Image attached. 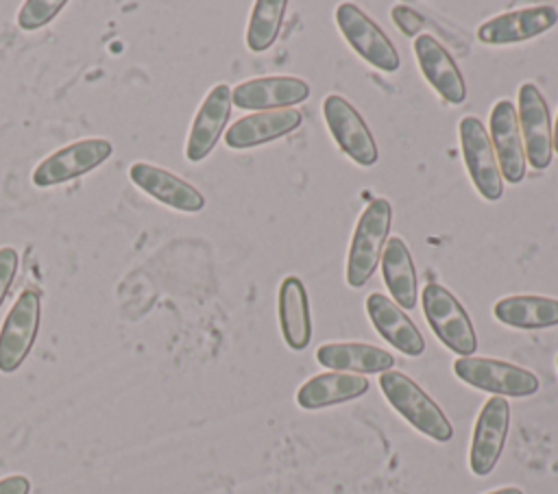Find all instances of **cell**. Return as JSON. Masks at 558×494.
<instances>
[{
    "instance_id": "cell-23",
    "label": "cell",
    "mask_w": 558,
    "mask_h": 494,
    "mask_svg": "<svg viewBox=\"0 0 558 494\" xmlns=\"http://www.w3.org/2000/svg\"><path fill=\"white\" fill-rule=\"evenodd\" d=\"M493 318L504 326L521 331L558 326V298L534 294L504 296L493 305Z\"/></svg>"
},
{
    "instance_id": "cell-28",
    "label": "cell",
    "mask_w": 558,
    "mask_h": 494,
    "mask_svg": "<svg viewBox=\"0 0 558 494\" xmlns=\"http://www.w3.org/2000/svg\"><path fill=\"white\" fill-rule=\"evenodd\" d=\"M390 17H392V22L397 24V28H399L405 37H414V35L423 28V17H421L414 9H410V7H405V4H397V7L392 9Z\"/></svg>"
},
{
    "instance_id": "cell-4",
    "label": "cell",
    "mask_w": 558,
    "mask_h": 494,
    "mask_svg": "<svg viewBox=\"0 0 558 494\" xmlns=\"http://www.w3.org/2000/svg\"><path fill=\"white\" fill-rule=\"evenodd\" d=\"M453 374L462 383L501 398H525L541 387L532 370L493 357H458L453 361Z\"/></svg>"
},
{
    "instance_id": "cell-29",
    "label": "cell",
    "mask_w": 558,
    "mask_h": 494,
    "mask_svg": "<svg viewBox=\"0 0 558 494\" xmlns=\"http://www.w3.org/2000/svg\"><path fill=\"white\" fill-rule=\"evenodd\" d=\"M31 481L24 474H9L0 479V494H28Z\"/></svg>"
},
{
    "instance_id": "cell-21",
    "label": "cell",
    "mask_w": 558,
    "mask_h": 494,
    "mask_svg": "<svg viewBox=\"0 0 558 494\" xmlns=\"http://www.w3.org/2000/svg\"><path fill=\"white\" fill-rule=\"evenodd\" d=\"M371 383L362 374L351 372H320L310 376L296 390V405L305 411H316L333 405L355 400L368 392Z\"/></svg>"
},
{
    "instance_id": "cell-27",
    "label": "cell",
    "mask_w": 558,
    "mask_h": 494,
    "mask_svg": "<svg viewBox=\"0 0 558 494\" xmlns=\"http://www.w3.org/2000/svg\"><path fill=\"white\" fill-rule=\"evenodd\" d=\"M17 268H20L17 250L11 248V246H2L0 248V305L4 302L9 289H11L13 281H15Z\"/></svg>"
},
{
    "instance_id": "cell-20",
    "label": "cell",
    "mask_w": 558,
    "mask_h": 494,
    "mask_svg": "<svg viewBox=\"0 0 558 494\" xmlns=\"http://www.w3.org/2000/svg\"><path fill=\"white\" fill-rule=\"evenodd\" d=\"M316 361L333 372L381 374L395 368L392 353L364 342H327L316 348Z\"/></svg>"
},
{
    "instance_id": "cell-10",
    "label": "cell",
    "mask_w": 558,
    "mask_h": 494,
    "mask_svg": "<svg viewBox=\"0 0 558 494\" xmlns=\"http://www.w3.org/2000/svg\"><path fill=\"white\" fill-rule=\"evenodd\" d=\"M549 107L541 89L532 83H523L517 94V120L523 137L525 161L534 170L549 168L554 159V128Z\"/></svg>"
},
{
    "instance_id": "cell-1",
    "label": "cell",
    "mask_w": 558,
    "mask_h": 494,
    "mask_svg": "<svg viewBox=\"0 0 558 494\" xmlns=\"http://www.w3.org/2000/svg\"><path fill=\"white\" fill-rule=\"evenodd\" d=\"M379 390L388 405L425 437L445 444L453 437V427L438 403L408 374L386 370L379 374Z\"/></svg>"
},
{
    "instance_id": "cell-3",
    "label": "cell",
    "mask_w": 558,
    "mask_h": 494,
    "mask_svg": "<svg viewBox=\"0 0 558 494\" xmlns=\"http://www.w3.org/2000/svg\"><path fill=\"white\" fill-rule=\"evenodd\" d=\"M423 316L436 339L458 357H471L477 350V335L462 302L440 283H427L421 289Z\"/></svg>"
},
{
    "instance_id": "cell-8",
    "label": "cell",
    "mask_w": 558,
    "mask_h": 494,
    "mask_svg": "<svg viewBox=\"0 0 558 494\" xmlns=\"http://www.w3.org/2000/svg\"><path fill=\"white\" fill-rule=\"evenodd\" d=\"M323 118L336 146L357 165L371 168L379 159L377 141L360 111L340 94H329L323 100Z\"/></svg>"
},
{
    "instance_id": "cell-26",
    "label": "cell",
    "mask_w": 558,
    "mask_h": 494,
    "mask_svg": "<svg viewBox=\"0 0 558 494\" xmlns=\"http://www.w3.org/2000/svg\"><path fill=\"white\" fill-rule=\"evenodd\" d=\"M63 7L65 0H26L17 11V26L28 33L37 30L52 22Z\"/></svg>"
},
{
    "instance_id": "cell-18",
    "label": "cell",
    "mask_w": 558,
    "mask_h": 494,
    "mask_svg": "<svg viewBox=\"0 0 558 494\" xmlns=\"http://www.w3.org/2000/svg\"><path fill=\"white\" fill-rule=\"evenodd\" d=\"M366 316L373 329L405 357H421L425 353V339L408 313L388 296L373 292L366 296Z\"/></svg>"
},
{
    "instance_id": "cell-19",
    "label": "cell",
    "mask_w": 558,
    "mask_h": 494,
    "mask_svg": "<svg viewBox=\"0 0 558 494\" xmlns=\"http://www.w3.org/2000/svg\"><path fill=\"white\" fill-rule=\"evenodd\" d=\"M301 122H303V113L296 109L255 111L251 115L235 120L227 128L225 144L231 150H251L292 133L294 128L301 126Z\"/></svg>"
},
{
    "instance_id": "cell-15",
    "label": "cell",
    "mask_w": 558,
    "mask_h": 494,
    "mask_svg": "<svg viewBox=\"0 0 558 494\" xmlns=\"http://www.w3.org/2000/svg\"><path fill=\"white\" fill-rule=\"evenodd\" d=\"M310 98V85L299 76H259L231 89V104L244 111L290 109Z\"/></svg>"
},
{
    "instance_id": "cell-22",
    "label": "cell",
    "mask_w": 558,
    "mask_h": 494,
    "mask_svg": "<svg viewBox=\"0 0 558 494\" xmlns=\"http://www.w3.org/2000/svg\"><path fill=\"white\" fill-rule=\"evenodd\" d=\"M277 318L288 348L303 350L312 339L310 298L299 276H286L277 292Z\"/></svg>"
},
{
    "instance_id": "cell-14",
    "label": "cell",
    "mask_w": 558,
    "mask_h": 494,
    "mask_svg": "<svg viewBox=\"0 0 558 494\" xmlns=\"http://www.w3.org/2000/svg\"><path fill=\"white\" fill-rule=\"evenodd\" d=\"M488 137L499 163L501 178L510 185L521 183L525 176V150L517 109L508 98L493 104L488 115Z\"/></svg>"
},
{
    "instance_id": "cell-12",
    "label": "cell",
    "mask_w": 558,
    "mask_h": 494,
    "mask_svg": "<svg viewBox=\"0 0 558 494\" xmlns=\"http://www.w3.org/2000/svg\"><path fill=\"white\" fill-rule=\"evenodd\" d=\"M558 22L554 4H534L488 17L477 26V39L486 46H512L534 39Z\"/></svg>"
},
{
    "instance_id": "cell-13",
    "label": "cell",
    "mask_w": 558,
    "mask_h": 494,
    "mask_svg": "<svg viewBox=\"0 0 558 494\" xmlns=\"http://www.w3.org/2000/svg\"><path fill=\"white\" fill-rule=\"evenodd\" d=\"M129 178L137 189L174 211L198 213L205 207V196L194 185L166 168L146 161H133L129 165Z\"/></svg>"
},
{
    "instance_id": "cell-16",
    "label": "cell",
    "mask_w": 558,
    "mask_h": 494,
    "mask_svg": "<svg viewBox=\"0 0 558 494\" xmlns=\"http://www.w3.org/2000/svg\"><path fill=\"white\" fill-rule=\"evenodd\" d=\"M414 57L423 78L445 102L462 104L466 100L464 76L449 50L434 35L423 33L414 39Z\"/></svg>"
},
{
    "instance_id": "cell-5",
    "label": "cell",
    "mask_w": 558,
    "mask_h": 494,
    "mask_svg": "<svg viewBox=\"0 0 558 494\" xmlns=\"http://www.w3.org/2000/svg\"><path fill=\"white\" fill-rule=\"evenodd\" d=\"M41 322V292L26 287L4 316L0 326V372H15L28 357Z\"/></svg>"
},
{
    "instance_id": "cell-7",
    "label": "cell",
    "mask_w": 558,
    "mask_h": 494,
    "mask_svg": "<svg viewBox=\"0 0 558 494\" xmlns=\"http://www.w3.org/2000/svg\"><path fill=\"white\" fill-rule=\"evenodd\" d=\"M458 137L462 148V159L475 192L486 202H497L504 196V178L499 163L488 137V131L475 115H466L458 122Z\"/></svg>"
},
{
    "instance_id": "cell-30",
    "label": "cell",
    "mask_w": 558,
    "mask_h": 494,
    "mask_svg": "<svg viewBox=\"0 0 558 494\" xmlns=\"http://www.w3.org/2000/svg\"><path fill=\"white\" fill-rule=\"evenodd\" d=\"M486 494H523L521 487H514V485H506V487H497V490H490Z\"/></svg>"
},
{
    "instance_id": "cell-32",
    "label": "cell",
    "mask_w": 558,
    "mask_h": 494,
    "mask_svg": "<svg viewBox=\"0 0 558 494\" xmlns=\"http://www.w3.org/2000/svg\"><path fill=\"white\" fill-rule=\"evenodd\" d=\"M556 368H558V355H556Z\"/></svg>"
},
{
    "instance_id": "cell-17",
    "label": "cell",
    "mask_w": 558,
    "mask_h": 494,
    "mask_svg": "<svg viewBox=\"0 0 558 494\" xmlns=\"http://www.w3.org/2000/svg\"><path fill=\"white\" fill-rule=\"evenodd\" d=\"M231 87L227 83L214 85L203 98L185 141V159L192 163L203 161L218 144L225 133L231 113Z\"/></svg>"
},
{
    "instance_id": "cell-25",
    "label": "cell",
    "mask_w": 558,
    "mask_h": 494,
    "mask_svg": "<svg viewBox=\"0 0 558 494\" xmlns=\"http://www.w3.org/2000/svg\"><path fill=\"white\" fill-rule=\"evenodd\" d=\"M286 7V0H257L253 4L246 26V48L251 52H264L277 41Z\"/></svg>"
},
{
    "instance_id": "cell-9",
    "label": "cell",
    "mask_w": 558,
    "mask_h": 494,
    "mask_svg": "<svg viewBox=\"0 0 558 494\" xmlns=\"http://www.w3.org/2000/svg\"><path fill=\"white\" fill-rule=\"evenodd\" d=\"M113 155V146L109 139L87 137L61 146L52 155H48L39 165L33 170V183L41 189L74 181L98 165H102Z\"/></svg>"
},
{
    "instance_id": "cell-2",
    "label": "cell",
    "mask_w": 558,
    "mask_h": 494,
    "mask_svg": "<svg viewBox=\"0 0 558 494\" xmlns=\"http://www.w3.org/2000/svg\"><path fill=\"white\" fill-rule=\"evenodd\" d=\"M390 224H392V207L386 198L371 200L360 213L353 229L351 244H349L347 265H344V279L349 287L353 289L364 287L373 276V272L377 270L384 246L390 237Z\"/></svg>"
},
{
    "instance_id": "cell-6",
    "label": "cell",
    "mask_w": 558,
    "mask_h": 494,
    "mask_svg": "<svg viewBox=\"0 0 558 494\" xmlns=\"http://www.w3.org/2000/svg\"><path fill=\"white\" fill-rule=\"evenodd\" d=\"M336 24L349 48L368 65L381 72H397L401 65L399 52L388 35L357 4L340 2L336 7Z\"/></svg>"
},
{
    "instance_id": "cell-24",
    "label": "cell",
    "mask_w": 558,
    "mask_h": 494,
    "mask_svg": "<svg viewBox=\"0 0 558 494\" xmlns=\"http://www.w3.org/2000/svg\"><path fill=\"white\" fill-rule=\"evenodd\" d=\"M379 265L384 283L390 292V300L397 302L401 309H414L418 294V276L410 248L401 237H388Z\"/></svg>"
},
{
    "instance_id": "cell-11",
    "label": "cell",
    "mask_w": 558,
    "mask_h": 494,
    "mask_svg": "<svg viewBox=\"0 0 558 494\" xmlns=\"http://www.w3.org/2000/svg\"><path fill=\"white\" fill-rule=\"evenodd\" d=\"M510 429V403L501 396H490L473 427L471 448H469V468L475 477H486L495 470Z\"/></svg>"
},
{
    "instance_id": "cell-31",
    "label": "cell",
    "mask_w": 558,
    "mask_h": 494,
    "mask_svg": "<svg viewBox=\"0 0 558 494\" xmlns=\"http://www.w3.org/2000/svg\"><path fill=\"white\" fill-rule=\"evenodd\" d=\"M554 152L558 155V115H556V122H554Z\"/></svg>"
}]
</instances>
